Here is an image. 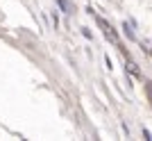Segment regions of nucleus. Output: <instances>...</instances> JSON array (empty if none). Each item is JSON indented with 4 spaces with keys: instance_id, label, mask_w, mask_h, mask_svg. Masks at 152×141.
<instances>
[{
    "instance_id": "nucleus-3",
    "label": "nucleus",
    "mask_w": 152,
    "mask_h": 141,
    "mask_svg": "<svg viewBox=\"0 0 152 141\" xmlns=\"http://www.w3.org/2000/svg\"><path fill=\"white\" fill-rule=\"evenodd\" d=\"M57 2H59V7H61L66 14H73V5H70L68 0H57Z\"/></svg>"
},
{
    "instance_id": "nucleus-1",
    "label": "nucleus",
    "mask_w": 152,
    "mask_h": 141,
    "mask_svg": "<svg viewBox=\"0 0 152 141\" xmlns=\"http://www.w3.org/2000/svg\"><path fill=\"white\" fill-rule=\"evenodd\" d=\"M95 21H98V25L102 27V32H104V37H107V39H109V41H111L114 46H118V48L123 50V46H121V41H118V34L114 32V27L109 25V23H107L104 18H102V16H95Z\"/></svg>"
},
{
    "instance_id": "nucleus-2",
    "label": "nucleus",
    "mask_w": 152,
    "mask_h": 141,
    "mask_svg": "<svg viewBox=\"0 0 152 141\" xmlns=\"http://www.w3.org/2000/svg\"><path fill=\"white\" fill-rule=\"evenodd\" d=\"M123 32H125V37L129 39V41H136V34H134L132 23H123Z\"/></svg>"
},
{
    "instance_id": "nucleus-4",
    "label": "nucleus",
    "mask_w": 152,
    "mask_h": 141,
    "mask_svg": "<svg viewBox=\"0 0 152 141\" xmlns=\"http://www.w3.org/2000/svg\"><path fill=\"white\" fill-rule=\"evenodd\" d=\"M127 68H129V73H132V75H136V77L141 75V70H139V66L134 64V62H127Z\"/></svg>"
}]
</instances>
